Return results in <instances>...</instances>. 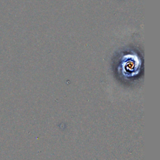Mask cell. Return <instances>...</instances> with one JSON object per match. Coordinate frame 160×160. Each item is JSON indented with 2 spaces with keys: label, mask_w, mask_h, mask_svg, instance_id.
<instances>
[{
  "label": "cell",
  "mask_w": 160,
  "mask_h": 160,
  "mask_svg": "<svg viewBox=\"0 0 160 160\" xmlns=\"http://www.w3.org/2000/svg\"><path fill=\"white\" fill-rule=\"evenodd\" d=\"M141 61L135 56L128 54L124 57L121 63V72L124 77L132 78L139 72Z\"/></svg>",
  "instance_id": "1"
}]
</instances>
